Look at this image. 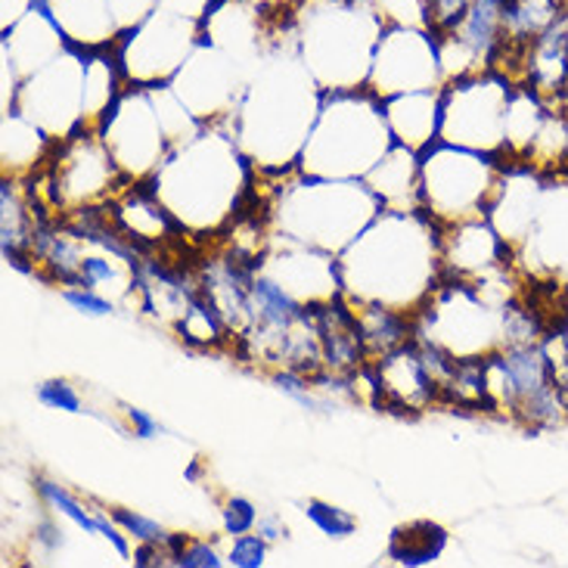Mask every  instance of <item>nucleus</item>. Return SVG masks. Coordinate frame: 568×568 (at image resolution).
Here are the masks:
<instances>
[{"label": "nucleus", "mask_w": 568, "mask_h": 568, "mask_svg": "<svg viewBox=\"0 0 568 568\" xmlns=\"http://www.w3.org/2000/svg\"><path fill=\"white\" fill-rule=\"evenodd\" d=\"M336 258L348 302H379L416 314L445 277L442 224L426 209H383Z\"/></svg>", "instance_id": "f257e3e1"}, {"label": "nucleus", "mask_w": 568, "mask_h": 568, "mask_svg": "<svg viewBox=\"0 0 568 568\" xmlns=\"http://www.w3.org/2000/svg\"><path fill=\"white\" fill-rule=\"evenodd\" d=\"M150 186L184 231L205 233L231 224L255 190V174L240 140L202 124L165 155Z\"/></svg>", "instance_id": "f03ea898"}, {"label": "nucleus", "mask_w": 568, "mask_h": 568, "mask_svg": "<svg viewBox=\"0 0 568 568\" xmlns=\"http://www.w3.org/2000/svg\"><path fill=\"white\" fill-rule=\"evenodd\" d=\"M392 146L395 138L385 119V100L373 88L323 91L298 171L364 181Z\"/></svg>", "instance_id": "7ed1b4c3"}, {"label": "nucleus", "mask_w": 568, "mask_h": 568, "mask_svg": "<svg viewBox=\"0 0 568 568\" xmlns=\"http://www.w3.org/2000/svg\"><path fill=\"white\" fill-rule=\"evenodd\" d=\"M379 212L383 202L367 181L305 174L302 181L286 178L280 200L271 205V221H277L286 240L338 255Z\"/></svg>", "instance_id": "20e7f679"}, {"label": "nucleus", "mask_w": 568, "mask_h": 568, "mask_svg": "<svg viewBox=\"0 0 568 568\" xmlns=\"http://www.w3.org/2000/svg\"><path fill=\"white\" fill-rule=\"evenodd\" d=\"M383 16L369 0H314L302 26V57L321 91L367 84Z\"/></svg>", "instance_id": "39448f33"}, {"label": "nucleus", "mask_w": 568, "mask_h": 568, "mask_svg": "<svg viewBox=\"0 0 568 568\" xmlns=\"http://www.w3.org/2000/svg\"><path fill=\"white\" fill-rule=\"evenodd\" d=\"M485 388L488 414L509 416L525 429H556L568 423L547 338L535 345H500L485 354Z\"/></svg>", "instance_id": "423d86ee"}, {"label": "nucleus", "mask_w": 568, "mask_h": 568, "mask_svg": "<svg viewBox=\"0 0 568 568\" xmlns=\"http://www.w3.org/2000/svg\"><path fill=\"white\" fill-rule=\"evenodd\" d=\"M504 165L497 153H481L435 140L419 153V200L438 224L488 215Z\"/></svg>", "instance_id": "0eeeda50"}, {"label": "nucleus", "mask_w": 568, "mask_h": 568, "mask_svg": "<svg viewBox=\"0 0 568 568\" xmlns=\"http://www.w3.org/2000/svg\"><path fill=\"white\" fill-rule=\"evenodd\" d=\"M38 174L47 178L50 209L60 215L84 205H103L128 184L103 134L91 124H81L72 134L53 140V150Z\"/></svg>", "instance_id": "6e6552de"}, {"label": "nucleus", "mask_w": 568, "mask_h": 568, "mask_svg": "<svg viewBox=\"0 0 568 568\" xmlns=\"http://www.w3.org/2000/svg\"><path fill=\"white\" fill-rule=\"evenodd\" d=\"M513 81L497 72H478L442 88V140L504 155L507 106Z\"/></svg>", "instance_id": "1a4fd4ad"}, {"label": "nucleus", "mask_w": 568, "mask_h": 568, "mask_svg": "<svg viewBox=\"0 0 568 568\" xmlns=\"http://www.w3.org/2000/svg\"><path fill=\"white\" fill-rule=\"evenodd\" d=\"M97 131L106 140L109 153L115 155L128 184L150 181L165 155L174 150V140L169 138V128L159 115L150 84H128L100 119Z\"/></svg>", "instance_id": "9d476101"}, {"label": "nucleus", "mask_w": 568, "mask_h": 568, "mask_svg": "<svg viewBox=\"0 0 568 568\" xmlns=\"http://www.w3.org/2000/svg\"><path fill=\"white\" fill-rule=\"evenodd\" d=\"M442 367H445L442 354L414 338L395 352L369 361L367 373L373 383V398L383 410L423 414L442 404V379H445Z\"/></svg>", "instance_id": "9b49d317"}, {"label": "nucleus", "mask_w": 568, "mask_h": 568, "mask_svg": "<svg viewBox=\"0 0 568 568\" xmlns=\"http://www.w3.org/2000/svg\"><path fill=\"white\" fill-rule=\"evenodd\" d=\"M367 88H373L383 100L398 93L445 88V69L435 34L414 26H385L373 53Z\"/></svg>", "instance_id": "f8f14e48"}, {"label": "nucleus", "mask_w": 568, "mask_h": 568, "mask_svg": "<svg viewBox=\"0 0 568 568\" xmlns=\"http://www.w3.org/2000/svg\"><path fill=\"white\" fill-rule=\"evenodd\" d=\"M442 264L450 277L481 283L513 267V246L488 215L466 217L457 224H442Z\"/></svg>", "instance_id": "ddd939ff"}, {"label": "nucleus", "mask_w": 568, "mask_h": 568, "mask_svg": "<svg viewBox=\"0 0 568 568\" xmlns=\"http://www.w3.org/2000/svg\"><path fill=\"white\" fill-rule=\"evenodd\" d=\"M385 119L395 143L414 153L429 150L435 140H442V88L388 97Z\"/></svg>", "instance_id": "4468645a"}, {"label": "nucleus", "mask_w": 568, "mask_h": 568, "mask_svg": "<svg viewBox=\"0 0 568 568\" xmlns=\"http://www.w3.org/2000/svg\"><path fill=\"white\" fill-rule=\"evenodd\" d=\"M364 181L376 193V200L383 202V209H395V212L423 209V200H419V153L400 146V143H395L376 162V169L369 171Z\"/></svg>", "instance_id": "2eb2a0df"}, {"label": "nucleus", "mask_w": 568, "mask_h": 568, "mask_svg": "<svg viewBox=\"0 0 568 568\" xmlns=\"http://www.w3.org/2000/svg\"><path fill=\"white\" fill-rule=\"evenodd\" d=\"M566 13L568 0H500V26H504V53H500V60L519 53L531 41H538L540 34L556 29L566 19Z\"/></svg>", "instance_id": "dca6fc26"}, {"label": "nucleus", "mask_w": 568, "mask_h": 568, "mask_svg": "<svg viewBox=\"0 0 568 568\" xmlns=\"http://www.w3.org/2000/svg\"><path fill=\"white\" fill-rule=\"evenodd\" d=\"M354 317H357V329H361L369 361L395 352L416 338V317L410 311H398V307L379 305V302H361V305H354Z\"/></svg>", "instance_id": "f3484780"}, {"label": "nucleus", "mask_w": 568, "mask_h": 568, "mask_svg": "<svg viewBox=\"0 0 568 568\" xmlns=\"http://www.w3.org/2000/svg\"><path fill=\"white\" fill-rule=\"evenodd\" d=\"M447 535L445 528L438 523H429V519H423V523H410V525H398L395 531H392V540H388V550L385 556L395 562V566L404 568H423L432 566V562H438L442 554H445Z\"/></svg>", "instance_id": "a211bd4d"}, {"label": "nucleus", "mask_w": 568, "mask_h": 568, "mask_svg": "<svg viewBox=\"0 0 568 568\" xmlns=\"http://www.w3.org/2000/svg\"><path fill=\"white\" fill-rule=\"evenodd\" d=\"M174 333L181 336V342L193 345V348H224V345H231L233 342L224 317L202 298V292H196V295L190 298V305L184 307V314L174 323Z\"/></svg>", "instance_id": "6ab92c4d"}, {"label": "nucleus", "mask_w": 568, "mask_h": 568, "mask_svg": "<svg viewBox=\"0 0 568 568\" xmlns=\"http://www.w3.org/2000/svg\"><path fill=\"white\" fill-rule=\"evenodd\" d=\"M34 488L41 494V500H44L47 507L53 509L57 516L62 519H69L72 525H78L84 535H100V523H97V509H88L78 497L65 491L62 485L57 481H50V478H38L34 481Z\"/></svg>", "instance_id": "aec40b11"}, {"label": "nucleus", "mask_w": 568, "mask_h": 568, "mask_svg": "<svg viewBox=\"0 0 568 568\" xmlns=\"http://www.w3.org/2000/svg\"><path fill=\"white\" fill-rule=\"evenodd\" d=\"M307 523L314 525L321 535H326L329 540H345L352 538L357 531V519H354L348 509L333 507V504H323V500H307L305 509Z\"/></svg>", "instance_id": "412c9836"}, {"label": "nucleus", "mask_w": 568, "mask_h": 568, "mask_svg": "<svg viewBox=\"0 0 568 568\" xmlns=\"http://www.w3.org/2000/svg\"><path fill=\"white\" fill-rule=\"evenodd\" d=\"M473 0H426V29L435 38H447L460 29Z\"/></svg>", "instance_id": "4be33fe9"}, {"label": "nucleus", "mask_w": 568, "mask_h": 568, "mask_svg": "<svg viewBox=\"0 0 568 568\" xmlns=\"http://www.w3.org/2000/svg\"><path fill=\"white\" fill-rule=\"evenodd\" d=\"M34 398L41 400L44 407H50V410H62V414H91L84 398H81V392H78L69 379H47V383H41L34 388Z\"/></svg>", "instance_id": "5701e85b"}, {"label": "nucleus", "mask_w": 568, "mask_h": 568, "mask_svg": "<svg viewBox=\"0 0 568 568\" xmlns=\"http://www.w3.org/2000/svg\"><path fill=\"white\" fill-rule=\"evenodd\" d=\"M109 516L122 525V531L128 535V538L138 540V544H165V538H169V528H162L155 519L143 516V513H138V509L112 507L109 509Z\"/></svg>", "instance_id": "b1692460"}, {"label": "nucleus", "mask_w": 568, "mask_h": 568, "mask_svg": "<svg viewBox=\"0 0 568 568\" xmlns=\"http://www.w3.org/2000/svg\"><path fill=\"white\" fill-rule=\"evenodd\" d=\"M271 379H274V385H277L286 398L302 404L305 410H323V400L314 395V379L305 376V373H298V369L292 367H277L271 369Z\"/></svg>", "instance_id": "393cba45"}, {"label": "nucleus", "mask_w": 568, "mask_h": 568, "mask_svg": "<svg viewBox=\"0 0 568 568\" xmlns=\"http://www.w3.org/2000/svg\"><path fill=\"white\" fill-rule=\"evenodd\" d=\"M255 525H258V509H255V504L248 497L233 494V497H227L221 504V528H224L227 538L248 535V531H255Z\"/></svg>", "instance_id": "a878e982"}, {"label": "nucleus", "mask_w": 568, "mask_h": 568, "mask_svg": "<svg viewBox=\"0 0 568 568\" xmlns=\"http://www.w3.org/2000/svg\"><path fill=\"white\" fill-rule=\"evenodd\" d=\"M267 540L258 531H248L233 538L231 550H227V566L231 568H262L267 562Z\"/></svg>", "instance_id": "bb28decb"}, {"label": "nucleus", "mask_w": 568, "mask_h": 568, "mask_svg": "<svg viewBox=\"0 0 568 568\" xmlns=\"http://www.w3.org/2000/svg\"><path fill=\"white\" fill-rule=\"evenodd\" d=\"M174 568H224L227 566V554H221L212 540L190 538L181 554L171 559Z\"/></svg>", "instance_id": "cd10ccee"}, {"label": "nucleus", "mask_w": 568, "mask_h": 568, "mask_svg": "<svg viewBox=\"0 0 568 568\" xmlns=\"http://www.w3.org/2000/svg\"><path fill=\"white\" fill-rule=\"evenodd\" d=\"M62 302L75 307L78 314H88V317H109V314H115V302L100 290H88V286L62 290Z\"/></svg>", "instance_id": "c85d7f7f"}, {"label": "nucleus", "mask_w": 568, "mask_h": 568, "mask_svg": "<svg viewBox=\"0 0 568 568\" xmlns=\"http://www.w3.org/2000/svg\"><path fill=\"white\" fill-rule=\"evenodd\" d=\"M122 414L124 419H128V435H134L140 442H153V438H162V435H165V426H162L155 416L146 414V410L134 407V404H124Z\"/></svg>", "instance_id": "c756f323"}, {"label": "nucleus", "mask_w": 568, "mask_h": 568, "mask_svg": "<svg viewBox=\"0 0 568 568\" xmlns=\"http://www.w3.org/2000/svg\"><path fill=\"white\" fill-rule=\"evenodd\" d=\"M547 348L554 354V376H556V392H559V400H562V410H566L568 419V352L562 345V338L556 336V329L547 336Z\"/></svg>", "instance_id": "7c9ffc66"}, {"label": "nucleus", "mask_w": 568, "mask_h": 568, "mask_svg": "<svg viewBox=\"0 0 568 568\" xmlns=\"http://www.w3.org/2000/svg\"><path fill=\"white\" fill-rule=\"evenodd\" d=\"M131 562L138 568H162L171 566V556L165 550V544H138L134 554H131Z\"/></svg>", "instance_id": "2f4dec72"}, {"label": "nucleus", "mask_w": 568, "mask_h": 568, "mask_svg": "<svg viewBox=\"0 0 568 568\" xmlns=\"http://www.w3.org/2000/svg\"><path fill=\"white\" fill-rule=\"evenodd\" d=\"M34 540L44 547L47 554H57V550H62V544H65V531H62L57 523L47 519V523H41L34 528Z\"/></svg>", "instance_id": "473e14b6"}, {"label": "nucleus", "mask_w": 568, "mask_h": 568, "mask_svg": "<svg viewBox=\"0 0 568 568\" xmlns=\"http://www.w3.org/2000/svg\"><path fill=\"white\" fill-rule=\"evenodd\" d=\"M255 531L262 535L267 544H277V540H286V523L280 519V516H274V513H267V516H258V525H255Z\"/></svg>", "instance_id": "72a5a7b5"}, {"label": "nucleus", "mask_w": 568, "mask_h": 568, "mask_svg": "<svg viewBox=\"0 0 568 568\" xmlns=\"http://www.w3.org/2000/svg\"><path fill=\"white\" fill-rule=\"evenodd\" d=\"M556 336L562 338V345H566V352H568V295H566V302H562V307H559V323H556Z\"/></svg>", "instance_id": "f704fd0d"}, {"label": "nucleus", "mask_w": 568, "mask_h": 568, "mask_svg": "<svg viewBox=\"0 0 568 568\" xmlns=\"http://www.w3.org/2000/svg\"><path fill=\"white\" fill-rule=\"evenodd\" d=\"M562 29H566V44H568V13H566V19H562Z\"/></svg>", "instance_id": "c9c22d12"}]
</instances>
